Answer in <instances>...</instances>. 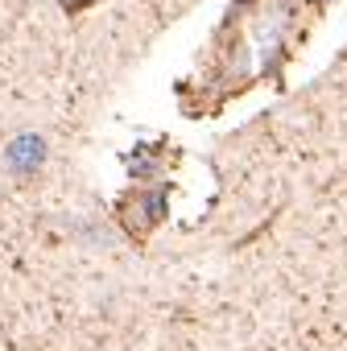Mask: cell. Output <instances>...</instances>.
<instances>
[]
</instances>
